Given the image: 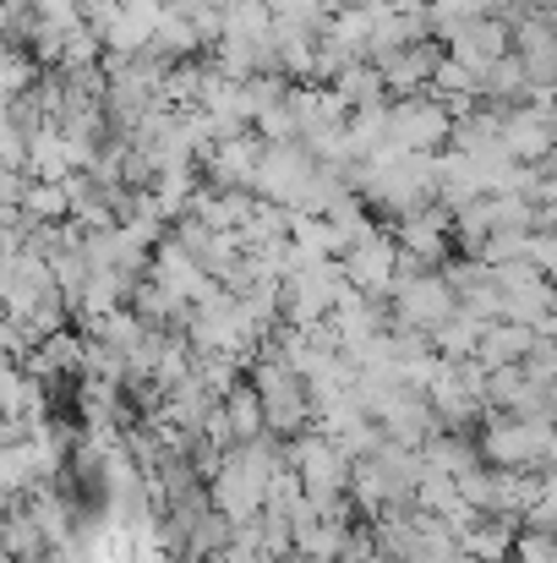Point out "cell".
Instances as JSON below:
<instances>
[{"label":"cell","mask_w":557,"mask_h":563,"mask_svg":"<svg viewBox=\"0 0 557 563\" xmlns=\"http://www.w3.org/2000/svg\"><path fill=\"white\" fill-rule=\"evenodd\" d=\"M481 438L476 454L481 465H509V471H547L553 465V427L547 421H525L509 410H481Z\"/></svg>","instance_id":"1"},{"label":"cell","mask_w":557,"mask_h":563,"mask_svg":"<svg viewBox=\"0 0 557 563\" xmlns=\"http://www.w3.org/2000/svg\"><path fill=\"white\" fill-rule=\"evenodd\" d=\"M448 132H454V115L426 88L404 93V99H388V143L399 154H437L448 143Z\"/></svg>","instance_id":"2"},{"label":"cell","mask_w":557,"mask_h":563,"mask_svg":"<svg viewBox=\"0 0 557 563\" xmlns=\"http://www.w3.org/2000/svg\"><path fill=\"white\" fill-rule=\"evenodd\" d=\"M339 274H345L350 290H361L371 301H388L393 274H399V246H393V235H388V230H367L361 241H350V246L339 252Z\"/></svg>","instance_id":"3"},{"label":"cell","mask_w":557,"mask_h":563,"mask_svg":"<svg viewBox=\"0 0 557 563\" xmlns=\"http://www.w3.org/2000/svg\"><path fill=\"white\" fill-rule=\"evenodd\" d=\"M443 49L481 77L498 55H509V22H503V16H481V11H476V16H459V22L443 33Z\"/></svg>","instance_id":"4"},{"label":"cell","mask_w":557,"mask_h":563,"mask_svg":"<svg viewBox=\"0 0 557 563\" xmlns=\"http://www.w3.org/2000/svg\"><path fill=\"white\" fill-rule=\"evenodd\" d=\"M437 55H443V44H437V38H415V44L382 49L371 66H377V77H382L388 99H404V93H421V88H426V77H432Z\"/></svg>","instance_id":"5"},{"label":"cell","mask_w":557,"mask_h":563,"mask_svg":"<svg viewBox=\"0 0 557 563\" xmlns=\"http://www.w3.org/2000/svg\"><path fill=\"white\" fill-rule=\"evenodd\" d=\"M257 159H263V137H257L252 126H241V132L219 137V143L208 148V159H202L208 187H246L252 191V170H257Z\"/></svg>","instance_id":"6"},{"label":"cell","mask_w":557,"mask_h":563,"mask_svg":"<svg viewBox=\"0 0 557 563\" xmlns=\"http://www.w3.org/2000/svg\"><path fill=\"white\" fill-rule=\"evenodd\" d=\"M71 170H77V154L49 121L38 132H27V154H22V176L27 181H66Z\"/></svg>","instance_id":"7"},{"label":"cell","mask_w":557,"mask_h":563,"mask_svg":"<svg viewBox=\"0 0 557 563\" xmlns=\"http://www.w3.org/2000/svg\"><path fill=\"white\" fill-rule=\"evenodd\" d=\"M531 340H536V329L509 323V318H492V323L481 329V340H476V362H481V367H509V362H520V356L531 351Z\"/></svg>","instance_id":"8"},{"label":"cell","mask_w":557,"mask_h":563,"mask_svg":"<svg viewBox=\"0 0 557 563\" xmlns=\"http://www.w3.org/2000/svg\"><path fill=\"white\" fill-rule=\"evenodd\" d=\"M219 416H224L230 443H246V438H257V432H263V399L252 394V383H246V377H235V383L219 394Z\"/></svg>","instance_id":"9"},{"label":"cell","mask_w":557,"mask_h":563,"mask_svg":"<svg viewBox=\"0 0 557 563\" xmlns=\"http://www.w3.org/2000/svg\"><path fill=\"white\" fill-rule=\"evenodd\" d=\"M328 88H334V99H339L345 110H367V104H382V99H388V88H382V77H377L371 60H345V66L328 77Z\"/></svg>","instance_id":"10"},{"label":"cell","mask_w":557,"mask_h":563,"mask_svg":"<svg viewBox=\"0 0 557 563\" xmlns=\"http://www.w3.org/2000/svg\"><path fill=\"white\" fill-rule=\"evenodd\" d=\"M16 213H22V224H55V219H66V187L60 181H27L22 197H16Z\"/></svg>","instance_id":"11"},{"label":"cell","mask_w":557,"mask_h":563,"mask_svg":"<svg viewBox=\"0 0 557 563\" xmlns=\"http://www.w3.org/2000/svg\"><path fill=\"white\" fill-rule=\"evenodd\" d=\"M99 55H104V44H99V33H93L88 22L66 27V38H60V66H99Z\"/></svg>","instance_id":"12"},{"label":"cell","mask_w":557,"mask_h":563,"mask_svg":"<svg viewBox=\"0 0 557 563\" xmlns=\"http://www.w3.org/2000/svg\"><path fill=\"white\" fill-rule=\"evenodd\" d=\"M213 5H230V0H213Z\"/></svg>","instance_id":"13"}]
</instances>
